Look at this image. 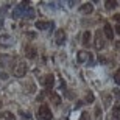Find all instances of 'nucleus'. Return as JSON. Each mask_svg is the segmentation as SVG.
<instances>
[{
  "label": "nucleus",
  "instance_id": "nucleus-1",
  "mask_svg": "<svg viewBox=\"0 0 120 120\" xmlns=\"http://www.w3.org/2000/svg\"><path fill=\"white\" fill-rule=\"evenodd\" d=\"M38 117L41 120H52L53 114H52V111H50V108L47 105H41L39 109H38Z\"/></svg>",
  "mask_w": 120,
  "mask_h": 120
},
{
  "label": "nucleus",
  "instance_id": "nucleus-2",
  "mask_svg": "<svg viewBox=\"0 0 120 120\" xmlns=\"http://www.w3.org/2000/svg\"><path fill=\"white\" fill-rule=\"evenodd\" d=\"M14 44V38L9 34H0V45L2 47H11Z\"/></svg>",
  "mask_w": 120,
  "mask_h": 120
},
{
  "label": "nucleus",
  "instance_id": "nucleus-3",
  "mask_svg": "<svg viewBox=\"0 0 120 120\" xmlns=\"http://www.w3.org/2000/svg\"><path fill=\"white\" fill-rule=\"evenodd\" d=\"M55 42H56V45H62L64 42H66V33H64V30L56 31V34H55Z\"/></svg>",
  "mask_w": 120,
  "mask_h": 120
},
{
  "label": "nucleus",
  "instance_id": "nucleus-4",
  "mask_svg": "<svg viewBox=\"0 0 120 120\" xmlns=\"http://www.w3.org/2000/svg\"><path fill=\"white\" fill-rule=\"evenodd\" d=\"M25 73H27V66H25L23 62H20V64H19V66L14 69V75L20 78V76H23Z\"/></svg>",
  "mask_w": 120,
  "mask_h": 120
},
{
  "label": "nucleus",
  "instance_id": "nucleus-5",
  "mask_svg": "<svg viewBox=\"0 0 120 120\" xmlns=\"http://www.w3.org/2000/svg\"><path fill=\"white\" fill-rule=\"evenodd\" d=\"M111 120H120V105H114L111 112Z\"/></svg>",
  "mask_w": 120,
  "mask_h": 120
},
{
  "label": "nucleus",
  "instance_id": "nucleus-6",
  "mask_svg": "<svg viewBox=\"0 0 120 120\" xmlns=\"http://www.w3.org/2000/svg\"><path fill=\"white\" fill-rule=\"evenodd\" d=\"M22 17L23 19H33L34 17V9L30 8V6H25L23 8V13H22Z\"/></svg>",
  "mask_w": 120,
  "mask_h": 120
},
{
  "label": "nucleus",
  "instance_id": "nucleus-7",
  "mask_svg": "<svg viewBox=\"0 0 120 120\" xmlns=\"http://www.w3.org/2000/svg\"><path fill=\"white\" fill-rule=\"evenodd\" d=\"M80 11L83 14H90L94 11V5L92 3H89V2H87V3H84V5H81V8H80Z\"/></svg>",
  "mask_w": 120,
  "mask_h": 120
},
{
  "label": "nucleus",
  "instance_id": "nucleus-8",
  "mask_svg": "<svg viewBox=\"0 0 120 120\" xmlns=\"http://www.w3.org/2000/svg\"><path fill=\"white\" fill-rule=\"evenodd\" d=\"M23 8H25V3H22V5H19V6H16L14 8V11H13V17H22V13H23Z\"/></svg>",
  "mask_w": 120,
  "mask_h": 120
},
{
  "label": "nucleus",
  "instance_id": "nucleus-9",
  "mask_svg": "<svg viewBox=\"0 0 120 120\" xmlns=\"http://www.w3.org/2000/svg\"><path fill=\"white\" fill-rule=\"evenodd\" d=\"M53 83H55V76L53 75H47L44 80H42V84H44L45 87H52Z\"/></svg>",
  "mask_w": 120,
  "mask_h": 120
},
{
  "label": "nucleus",
  "instance_id": "nucleus-10",
  "mask_svg": "<svg viewBox=\"0 0 120 120\" xmlns=\"http://www.w3.org/2000/svg\"><path fill=\"white\" fill-rule=\"evenodd\" d=\"M89 58H90V53H87V52H80L78 56H76V61L78 62H86Z\"/></svg>",
  "mask_w": 120,
  "mask_h": 120
},
{
  "label": "nucleus",
  "instance_id": "nucleus-11",
  "mask_svg": "<svg viewBox=\"0 0 120 120\" xmlns=\"http://www.w3.org/2000/svg\"><path fill=\"white\" fill-rule=\"evenodd\" d=\"M103 30H105V36H106L108 39H112L114 38V31H112V27L109 23H105V28Z\"/></svg>",
  "mask_w": 120,
  "mask_h": 120
},
{
  "label": "nucleus",
  "instance_id": "nucleus-12",
  "mask_svg": "<svg viewBox=\"0 0 120 120\" xmlns=\"http://www.w3.org/2000/svg\"><path fill=\"white\" fill-rule=\"evenodd\" d=\"M95 47H97L98 50H100V49H103V47H105V42H103V38H101V36H100V31H98V33H97V39H95Z\"/></svg>",
  "mask_w": 120,
  "mask_h": 120
},
{
  "label": "nucleus",
  "instance_id": "nucleus-13",
  "mask_svg": "<svg viewBox=\"0 0 120 120\" xmlns=\"http://www.w3.org/2000/svg\"><path fill=\"white\" fill-rule=\"evenodd\" d=\"M50 101L53 103V105H59V103H61V97H59L58 94H50Z\"/></svg>",
  "mask_w": 120,
  "mask_h": 120
},
{
  "label": "nucleus",
  "instance_id": "nucleus-14",
  "mask_svg": "<svg viewBox=\"0 0 120 120\" xmlns=\"http://www.w3.org/2000/svg\"><path fill=\"white\" fill-rule=\"evenodd\" d=\"M90 38H92L90 31H84V34H83V44H84V45H89L90 44Z\"/></svg>",
  "mask_w": 120,
  "mask_h": 120
},
{
  "label": "nucleus",
  "instance_id": "nucleus-15",
  "mask_svg": "<svg viewBox=\"0 0 120 120\" xmlns=\"http://www.w3.org/2000/svg\"><path fill=\"white\" fill-rule=\"evenodd\" d=\"M50 25H52L50 22H36V28L38 30H47V28H50Z\"/></svg>",
  "mask_w": 120,
  "mask_h": 120
},
{
  "label": "nucleus",
  "instance_id": "nucleus-16",
  "mask_svg": "<svg viewBox=\"0 0 120 120\" xmlns=\"http://www.w3.org/2000/svg\"><path fill=\"white\" fill-rule=\"evenodd\" d=\"M25 52H27V56H28V58H34V56H36V50L33 49V47H27V49H25Z\"/></svg>",
  "mask_w": 120,
  "mask_h": 120
},
{
  "label": "nucleus",
  "instance_id": "nucleus-17",
  "mask_svg": "<svg viewBox=\"0 0 120 120\" xmlns=\"http://www.w3.org/2000/svg\"><path fill=\"white\" fill-rule=\"evenodd\" d=\"M116 6H117V2H114V0H112V2L108 0L106 2V9H112V8H116Z\"/></svg>",
  "mask_w": 120,
  "mask_h": 120
},
{
  "label": "nucleus",
  "instance_id": "nucleus-18",
  "mask_svg": "<svg viewBox=\"0 0 120 120\" xmlns=\"http://www.w3.org/2000/svg\"><path fill=\"white\" fill-rule=\"evenodd\" d=\"M5 120H16V117H14V114H11V112H5L3 114Z\"/></svg>",
  "mask_w": 120,
  "mask_h": 120
},
{
  "label": "nucleus",
  "instance_id": "nucleus-19",
  "mask_svg": "<svg viewBox=\"0 0 120 120\" xmlns=\"http://www.w3.org/2000/svg\"><path fill=\"white\" fill-rule=\"evenodd\" d=\"M114 81H116L117 84H120V69L114 73Z\"/></svg>",
  "mask_w": 120,
  "mask_h": 120
},
{
  "label": "nucleus",
  "instance_id": "nucleus-20",
  "mask_svg": "<svg viewBox=\"0 0 120 120\" xmlns=\"http://www.w3.org/2000/svg\"><path fill=\"white\" fill-rule=\"evenodd\" d=\"M86 101H89V103H92V101H94V94H92V92H87V97H86Z\"/></svg>",
  "mask_w": 120,
  "mask_h": 120
},
{
  "label": "nucleus",
  "instance_id": "nucleus-21",
  "mask_svg": "<svg viewBox=\"0 0 120 120\" xmlns=\"http://www.w3.org/2000/svg\"><path fill=\"white\" fill-rule=\"evenodd\" d=\"M114 19H116L117 22H119V23H120V14H116V16H114Z\"/></svg>",
  "mask_w": 120,
  "mask_h": 120
},
{
  "label": "nucleus",
  "instance_id": "nucleus-22",
  "mask_svg": "<svg viewBox=\"0 0 120 120\" xmlns=\"http://www.w3.org/2000/svg\"><path fill=\"white\" fill-rule=\"evenodd\" d=\"M81 106H83V103H81V101H78V103H76V106H75V108H76V109H80Z\"/></svg>",
  "mask_w": 120,
  "mask_h": 120
},
{
  "label": "nucleus",
  "instance_id": "nucleus-23",
  "mask_svg": "<svg viewBox=\"0 0 120 120\" xmlns=\"http://www.w3.org/2000/svg\"><path fill=\"white\" fill-rule=\"evenodd\" d=\"M0 76H2L3 80H6V78H8V75H6V73H0Z\"/></svg>",
  "mask_w": 120,
  "mask_h": 120
},
{
  "label": "nucleus",
  "instance_id": "nucleus-24",
  "mask_svg": "<svg viewBox=\"0 0 120 120\" xmlns=\"http://www.w3.org/2000/svg\"><path fill=\"white\" fill-rule=\"evenodd\" d=\"M95 112H97V116H101V109H98V108H97V109H95Z\"/></svg>",
  "mask_w": 120,
  "mask_h": 120
},
{
  "label": "nucleus",
  "instance_id": "nucleus-25",
  "mask_svg": "<svg viewBox=\"0 0 120 120\" xmlns=\"http://www.w3.org/2000/svg\"><path fill=\"white\" fill-rule=\"evenodd\" d=\"M116 30H117V34H120V25H119V27H116Z\"/></svg>",
  "mask_w": 120,
  "mask_h": 120
},
{
  "label": "nucleus",
  "instance_id": "nucleus-26",
  "mask_svg": "<svg viewBox=\"0 0 120 120\" xmlns=\"http://www.w3.org/2000/svg\"><path fill=\"white\" fill-rule=\"evenodd\" d=\"M116 47H117V49L120 50V41H119V42H117V44H116Z\"/></svg>",
  "mask_w": 120,
  "mask_h": 120
},
{
  "label": "nucleus",
  "instance_id": "nucleus-27",
  "mask_svg": "<svg viewBox=\"0 0 120 120\" xmlns=\"http://www.w3.org/2000/svg\"><path fill=\"white\" fill-rule=\"evenodd\" d=\"M2 25H3V19L0 17V27H2Z\"/></svg>",
  "mask_w": 120,
  "mask_h": 120
},
{
  "label": "nucleus",
  "instance_id": "nucleus-28",
  "mask_svg": "<svg viewBox=\"0 0 120 120\" xmlns=\"http://www.w3.org/2000/svg\"><path fill=\"white\" fill-rule=\"evenodd\" d=\"M0 106H2V101H0Z\"/></svg>",
  "mask_w": 120,
  "mask_h": 120
}]
</instances>
